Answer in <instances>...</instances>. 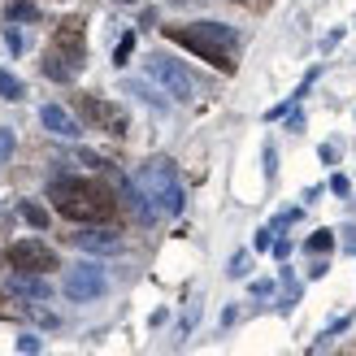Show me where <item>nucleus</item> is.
Segmentation results:
<instances>
[{
    "mask_svg": "<svg viewBox=\"0 0 356 356\" xmlns=\"http://www.w3.org/2000/svg\"><path fill=\"white\" fill-rule=\"evenodd\" d=\"M326 270H330V265H326V257H322V261H313V270H309V278H322Z\"/></svg>",
    "mask_w": 356,
    "mask_h": 356,
    "instance_id": "30",
    "label": "nucleus"
},
{
    "mask_svg": "<svg viewBox=\"0 0 356 356\" xmlns=\"http://www.w3.org/2000/svg\"><path fill=\"white\" fill-rule=\"evenodd\" d=\"M79 109L87 113V122H92L96 131H104V135H127V113L113 109V104H104L100 96H83Z\"/></svg>",
    "mask_w": 356,
    "mask_h": 356,
    "instance_id": "8",
    "label": "nucleus"
},
{
    "mask_svg": "<svg viewBox=\"0 0 356 356\" xmlns=\"http://www.w3.org/2000/svg\"><path fill=\"white\" fill-rule=\"evenodd\" d=\"M127 92H131V96H139L144 104H152V109H161V113H165V100H156V92H152L148 83H139V79H127Z\"/></svg>",
    "mask_w": 356,
    "mask_h": 356,
    "instance_id": "15",
    "label": "nucleus"
},
{
    "mask_svg": "<svg viewBox=\"0 0 356 356\" xmlns=\"http://www.w3.org/2000/svg\"><path fill=\"white\" fill-rule=\"evenodd\" d=\"M5 48L13 52V57H17V52H22V48H26V44H22V35H17L13 26H5Z\"/></svg>",
    "mask_w": 356,
    "mask_h": 356,
    "instance_id": "23",
    "label": "nucleus"
},
{
    "mask_svg": "<svg viewBox=\"0 0 356 356\" xmlns=\"http://www.w3.org/2000/svg\"><path fill=\"white\" fill-rule=\"evenodd\" d=\"M118 191H122V204H131L139 222H156V218H161V209L148 200V191L139 187V183H131V178H122V174H118Z\"/></svg>",
    "mask_w": 356,
    "mask_h": 356,
    "instance_id": "12",
    "label": "nucleus"
},
{
    "mask_svg": "<svg viewBox=\"0 0 356 356\" xmlns=\"http://www.w3.org/2000/svg\"><path fill=\"white\" fill-rule=\"evenodd\" d=\"M48 200L57 204V213L70 222H109L113 209H118L113 191L92 183V178H52Z\"/></svg>",
    "mask_w": 356,
    "mask_h": 356,
    "instance_id": "1",
    "label": "nucleus"
},
{
    "mask_svg": "<svg viewBox=\"0 0 356 356\" xmlns=\"http://www.w3.org/2000/svg\"><path fill=\"white\" fill-rule=\"evenodd\" d=\"M40 127L48 135H57V139H79L83 135V127L74 122V113L61 109V104H44V109H40Z\"/></svg>",
    "mask_w": 356,
    "mask_h": 356,
    "instance_id": "11",
    "label": "nucleus"
},
{
    "mask_svg": "<svg viewBox=\"0 0 356 356\" xmlns=\"http://www.w3.org/2000/svg\"><path fill=\"white\" fill-rule=\"evenodd\" d=\"M70 243L79 248V252H92V257H118L122 252V239L113 235V230H104L100 222H79L74 235H65Z\"/></svg>",
    "mask_w": 356,
    "mask_h": 356,
    "instance_id": "7",
    "label": "nucleus"
},
{
    "mask_svg": "<svg viewBox=\"0 0 356 356\" xmlns=\"http://www.w3.org/2000/svg\"><path fill=\"white\" fill-rule=\"evenodd\" d=\"M270 291H274V282H270V278H257V282H252V296H257V300H265Z\"/></svg>",
    "mask_w": 356,
    "mask_h": 356,
    "instance_id": "27",
    "label": "nucleus"
},
{
    "mask_svg": "<svg viewBox=\"0 0 356 356\" xmlns=\"http://www.w3.org/2000/svg\"><path fill=\"white\" fill-rule=\"evenodd\" d=\"M5 261L13 265V270H26V274H48V270H61L57 252H52L48 243H40V239H17V243H9Z\"/></svg>",
    "mask_w": 356,
    "mask_h": 356,
    "instance_id": "5",
    "label": "nucleus"
},
{
    "mask_svg": "<svg viewBox=\"0 0 356 356\" xmlns=\"http://www.w3.org/2000/svg\"><path fill=\"white\" fill-rule=\"evenodd\" d=\"M165 35L174 44L191 48L195 57H204L209 65H222L226 74L235 70V48H239L235 26H226V22H195V26H165Z\"/></svg>",
    "mask_w": 356,
    "mask_h": 356,
    "instance_id": "2",
    "label": "nucleus"
},
{
    "mask_svg": "<svg viewBox=\"0 0 356 356\" xmlns=\"http://www.w3.org/2000/svg\"><path fill=\"white\" fill-rule=\"evenodd\" d=\"M278 174V156H274V148H265V178H274Z\"/></svg>",
    "mask_w": 356,
    "mask_h": 356,
    "instance_id": "28",
    "label": "nucleus"
},
{
    "mask_svg": "<svg viewBox=\"0 0 356 356\" xmlns=\"http://www.w3.org/2000/svg\"><path fill=\"white\" fill-rule=\"evenodd\" d=\"M118 5H135V0H118Z\"/></svg>",
    "mask_w": 356,
    "mask_h": 356,
    "instance_id": "32",
    "label": "nucleus"
},
{
    "mask_svg": "<svg viewBox=\"0 0 356 356\" xmlns=\"http://www.w3.org/2000/svg\"><path fill=\"white\" fill-rule=\"evenodd\" d=\"M322 161L334 165V161H339V148H334V144H322Z\"/></svg>",
    "mask_w": 356,
    "mask_h": 356,
    "instance_id": "29",
    "label": "nucleus"
},
{
    "mask_svg": "<svg viewBox=\"0 0 356 356\" xmlns=\"http://www.w3.org/2000/svg\"><path fill=\"white\" fill-rule=\"evenodd\" d=\"M17 213H22L35 230H48V209H40V204H17Z\"/></svg>",
    "mask_w": 356,
    "mask_h": 356,
    "instance_id": "18",
    "label": "nucleus"
},
{
    "mask_svg": "<svg viewBox=\"0 0 356 356\" xmlns=\"http://www.w3.org/2000/svg\"><path fill=\"white\" fill-rule=\"evenodd\" d=\"M178 5H204V0H178Z\"/></svg>",
    "mask_w": 356,
    "mask_h": 356,
    "instance_id": "31",
    "label": "nucleus"
},
{
    "mask_svg": "<svg viewBox=\"0 0 356 356\" xmlns=\"http://www.w3.org/2000/svg\"><path fill=\"white\" fill-rule=\"evenodd\" d=\"M48 291H52V287H48L44 274H26V270H13V274H9V296L26 300V305H44Z\"/></svg>",
    "mask_w": 356,
    "mask_h": 356,
    "instance_id": "10",
    "label": "nucleus"
},
{
    "mask_svg": "<svg viewBox=\"0 0 356 356\" xmlns=\"http://www.w3.org/2000/svg\"><path fill=\"white\" fill-rule=\"evenodd\" d=\"M330 191H334V195H348V191H352V183H348L343 174H334V178H330Z\"/></svg>",
    "mask_w": 356,
    "mask_h": 356,
    "instance_id": "26",
    "label": "nucleus"
},
{
    "mask_svg": "<svg viewBox=\"0 0 356 356\" xmlns=\"http://www.w3.org/2000/svg\"><path fill=\"white\" fill-rule=\"evenodd\" d=\"M52 52H57L70 70L83 65V22H79V17H65V26L57 31V48H52Z\"/></svg>",
    "mask_w": 356,
    "mask_h": 356,
    "instance_id": "9",
    "label": "nucleus"
},
{
    "mask_svg": "<svg viewBox=\"0 0 356 356\" xmlns=\"http://www.w3.org/2000/svg\"><path fill=\"white\" fill-rule=\"evenodd\" d=\"M0 96H5V100H22V96H26L22 79H17V74H9V70H0Z\"/></svg>",
    "mask_w": 356,
    "mask_h": 356,
    "instance_id": "16",
    "label": "nucleus"
},
{
    "mask_svg": "<svg viewBox=\"0 0 356 356\" xmlns=\"http://www.w3.org/2000/svg\"><path fill=\"white\" fill-rule=\"evenodd\" d=\"M270 252H274L278 261H287V257H291V239H274V248H270Z\"/></svg>",
    "mask_w": 356,
    "mask_h": 356,
    "instance_id": "25",
    "label": "nucleus"
},
{
    "mask_svg": "<svg viewBox=\"0 0 356 356\" xmlns=\"http://www.w3.org/2000/svg\"><path fill=\"white\" fill-rule=\"evenodd\" d=\"M13 156V131H0V165Z\"/></svg>",
    "mask_w": 356,
    "mask_h": 356,
    "instance_id": "24",
    "label": "nucleus"
},
{
    "mask_svg": "<svg viewBox=\"0 0 356 356\" xmlns=\"http://www.w3.org/2000/svg\"><path fill=\"white\" fill-rule=\"evenodd\" d=\"M305 248H309L313 257H330V248H334V230H317V235H313Z\"/></svg>",
    "mask_w": 356,
    "mask_h": 356,
    "instance_id": "17",
    "label": "nucleus"
},
{
    "mask_svg": "<svg viewBox=\"0 0 356 356\" xmlns=\"http://www.w3.org/2000/svg\"><path fill=\"white\" fill-rule=\"evenodd\" d=\"M148 79L161 83L174 100H191V74L183 70V61L165 57V52H148Z\"/></svg>",
    "mask_w": 356,
    "mask_h": 356,
    "instance_id": "6",
    "label": "nucleus"
},
{
    "mask_svg": "<svg viewBox=\"0 0 356 356\" xmlns=\"http://www.w3.org/2000/svg\"><path fill=\"white\" fill-rule=\"evenodd\" d=\"M131 48H135V35H122V40H118V52H113V65H127Z\"/></svg>",
    "mask_w": 356,
    "mask_h": 356,
    "instance_id": "20",
    "label": "nucleus"
},
{
    "mask_svg": "<svg viewBox=\"0 0 356 356\" xmlns=\"http://www.w3.org/2000/svg\"><path fill=\"white\" fill-rule=\"evenodd\" d=\"M230 278H243L248 274V252H235V257H230V270H226Z\"/></svg>",
    "mask_w": 356,
    "mask_h": 356,
    "instance_id": "22",
    "label": "nucleus"
},
{
    "mask_svg": "<svg viewBox=\"0 0 356 356\" xmlns=\"http://www.w3.org/2000/svg\"><path fill=\"white\" fill-rule=\"evenodd\" d=\"M17 352H26V356L44 352V339H40V334H17Z\"/></svg>",
    "mask_w": 356,
    "mask_h": 356,
    "instance_id": "19",
    "label": "nucleus"
},
{
    "mask_svg": "<svg viewBox=\"0 0 356 356\" xmlns=\"http://www.w3.org/2000/svg\"><path fill=\"white\" fill-rule=\"evenodd\" d=\"M61 291L74 300V305H92V300H100L104 291H109V274H104L96 261H83V265H74V270L65 274Z\"/></svg>",
    "mask_w": 356,
    "mask_h": 356,
    "instance_id": "4",
    "label": "nucleus"
},
{
    "mask_svg": "<svg viewBox=\"0 0 356 356\" xmlns=\"http://www.w3.org/2000/svg\"><path fill=\"white\" fill-rule=\"evenodd\" d=\"M40 65H44V74H48V79H57V83H70V79H74V70H70V65L57 57V52H48Z\"/></svg>",
    "mask_w": 356,
    "mask_h": 356,
    "instance_id": "14",
    "label": "nucleus"
},
{
    "mask_svg": "<svg viewBox=\"0 0 356 356\" xmlns=\"http://www.w3.org/2000/svg\"><path fill=\"white\" fill-rule=\"evenodd\" d=\"M252 248H257V252H270V248H274V226H265V230H257V239H252Z\"/></svg>",
    "mask_w": 356,
    "mask_h": 356,
    "instance_id": "21",
    "label": "nucleus"
},
{
    "mask_svg": "<svg viewBox=\"0 0 356 356\" xmlns=\"http://www.w3.org/2000/svg\"><path fill=\"white\" fill-rule=\"evenodd\" d=\"M135 183L148 191V200L161 213H170V218L183 213L187 191H183V178H178V165L170 161V156H148V161L135 170Z\"/></svg>",
    "mask_w": 356,
    "mask_h": 356,
    "instance_id": "3",
    "label": "nucleus"
},
{
    "mask_svg": "<svg viewBox=\"0 0 356 356\" xmlns=\"http://www.w3.org/2000/svg\"><path fill=\"white\" fill-rule=\"evenodd\" d=\"M40 5H31V0H9L5 9V22H40Z\"/></svg>",
    "mask_w": 356,
    "mask_h": 356,
    "instance_id": "13",
    "label": "nucleus"
}]
</instances>
